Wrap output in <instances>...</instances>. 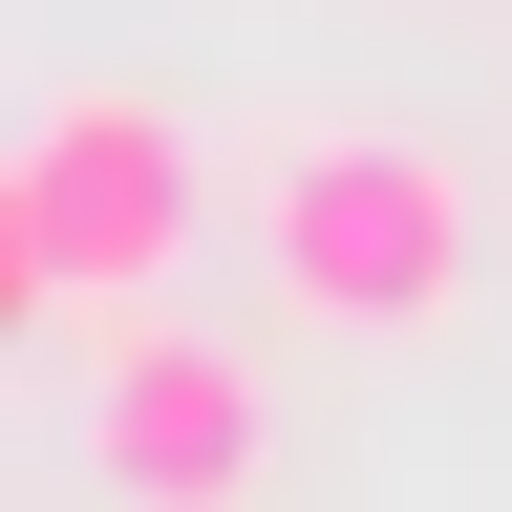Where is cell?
<instances>
[{"mask_svg":"<svg viewBox=\"0 0 512 512\" xmlns=\"http://www.w3.org/2000/svg\"><path fill=\"white\" fill-rule=\"evenodd\" d=\"M192 214H214V171H192V128L150 86H43L22 150H0V299L22 320H150L192 278Z\"/></svg>","mask_w":512,"mask_h":512,"instance_id":"1","label":"cell"},{"mask_svg":"<svg viewBox=\"0 0 512 512\" xmlns=\"http://www.w3.org/2000/svg\"><path fill=\"white\" fill-rule=\"evenodd\" d=\"M256 278H278V320H320V342H427V320L470 299V171H448L427 128H299V150L256 171Z\"/></svg>","mask_w":512,"mask_h":512,"instance_id":"2","label":"cell"},{"mask_svg":"<svg viewBox=\"0 0 512 512\" xmlns=\"http://www.w3.org/2000/svg\"><path fill=\"white\" fill-rule=\"evenodd\" d=\"M86 470L128 512H256V470H278V406H256L235 342H192V320H86Z\"/></svg>","mask_w":512,"mask_h":512,"instance_id":"3","label":"cell"}]
</instances>
